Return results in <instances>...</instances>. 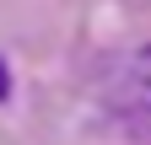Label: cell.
<instances>
[{"instance_id": "obj_1", "label": "cell", "mask_w": 151, "mask_h": 145, "mask_svg": "<svg viewBox=\"0 0 151 145\" xmlns=\"http://www.w3.org/2000/svg\"><path fill=\"white\" fill-rule=\"evenodd\" d=\"M103 97L113 107H129V113H151V48H129L108 65Z\"/></svg>"}, {"instance_id": "obj_3", "label": "cell", "mask_w": 151, "mask_h": 145, "mask_svg": "<svg viewBox=\"0 0 151 145\" xmlns=\"http://www.w3.org/2000/svg\"><path fill=\"white\" fill-rule=\"evenodd\" d=\"M124 6H146V0H124Z\"/></svg>"}, {"instance_id": "obj_2", "label": "cell", "mask_w": 151, "mask_h": 145, "mask_svg": "<svg viewBox=\"0 0 151 145\" xmlns=\"http://www.w3.org/2000/svg\"><path fill=\"white\" fill-rule=\"evenodd\" d=\"M11 97V70H6V59H0V102Z\"/></svg>"}]
</instances>
